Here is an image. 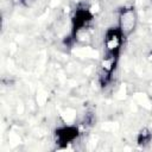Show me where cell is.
Listing matches in <instances>:
<instances>
[{
	"instance_id": "1",
	"label": "cell",
	"mask_w": 152,
	"mask_h": 152,
	"mask_svg": "<svg viewBox=\"0 0 152 152\" xmlns=\"http://www.w3.org/2000/svg\"><path fill=\"white\" fill-rule=\"evenodd\" d=\"M125 37L126 36L124 34V32L121 31V28L119 26L109 27L106 31L104 39H103V45H104V49H106V55L119 57Z\"/></svg>"
},
{
	"instance_id": "2",
	"label": "cell",
	"mask_w": 152,
	"mask_h": 152,
	"mask_svg": "<svg viewBox=\"0 0 152 152\" xmlns=\"http://www.w3.org/2000/svg\"><path fill=\"white\" fill-rule=\"evenodd\" d=\"M93 18H94V15L89 8L78 7L75 11L72 19H71V37H72V39H75L78 33H81L82 31H86L88 28Z\"/></svg>"
},
{
	"instance_id": "3",
	"label": "cell",
	"mask_w": 152,
	"mask_h": 152,
	"mask_svg": "<svg viewBox=\"0 0 152 152\" xmlns=\"http://www.w3.org/2000/svg\"><path fill=\"white\" fill-rule=\"evenodd\" d=\"M78 135H80V131H78V128L76 126H63V127H59L55 132L56 144H58L62 147H64L68 144L74 142L77 139Z\"/></svg>"
},
{
	"instance_id": "4",
	"label": "cell",
	"mask_w": 152,
	"mask_h": 152,
	"mask_svg": "<svg viewBox=\"0 0 152 152\" xmlns=\"http://www.w3.org/2000/svg\"><path fill=\"white\" fill-rule=\"evenodd\" d=\"M137 24V15L133 8H125L121 11L120 15H119V27L121 28V31L124 32L125 36L129 34Z\"/></svg>"
}]
</instances>
